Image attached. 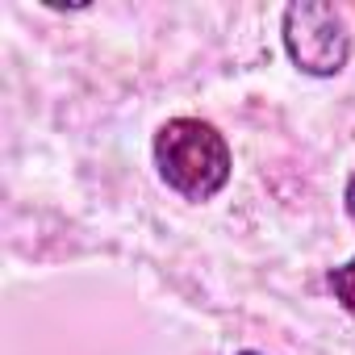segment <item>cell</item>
Masks as SVG:
<instances>
[{
  "label": "cell",
  "mask_w": 355,
  "mask_h": 355,
  "mask_svg": "<svg viewBox=\"0 0 355 355\" xmlns=\"http://www.w3.org/2000/svg\"><path fill=\"white\" fill-rule=\"evenodd\" d=\"M347 214L355 218V175H351V184H347Z\"/></svg>",
  "instance_id": "obj_4"
},
{
  "label": "cell",
  "mask_w": 355,
  "mask_h": 355,
  "mask_svg": "<svg viewBox=\"0 0 355 355\" xmlns=\"http://www.w3.org/2000/svg\"><path fill=\"white\" fill-rule=\"evenodd\" d=\"M243 355H259V351H243Z\"/></svg>",
  "instance_id": "obj_5"
},
{
  "label": "cell",
  "mask_w": 355,
  "mask_h": 355,
  "mask_svg": "<svg viewBox=\"0 0 355 355\" xmlns=\"http://www.w3.org/2000/svg\"><path fill=\"white\" fill-rule=\"evenodd\" d=\"M284 51L288 59L305 71V76H338L351 59V30L347 17L334 5H322V0H301V5L284 9Z\"/></svg>",
  "instance_id": "obj_2"
},
{
  "label": "cell",
  "mask_w": 355,
  "mask_h": 355,
  "mask_svg": "<svg viewBox=\"0 0 355 355\" xmlns=\"http://www.w3.org/2000/svg\"><path fill=\"white\" fill-rule=\"evenodd\" d=\"M155 167L163 184L189 201H209L230 180V146L201 117H171L155 134Z\"/></svg>",
  "instance_id": "obj_1"
},
{
  "label": "cell",
  "mask_w": 355,
  "mask_h": 355,
  "mask_svg": "<svg viewBox=\"0 0 355 355\" xmlns=\"http://www.w3.org/2000/svg\"><path fill=\"white\" fill-rule=\"evenodd\" d=\"M326 284H330V293H334V301L355 318V255L343 263V268H334L330 276H326Z\"/></svg>",
  "instance_id": "obj_3"
}]
</instances>
